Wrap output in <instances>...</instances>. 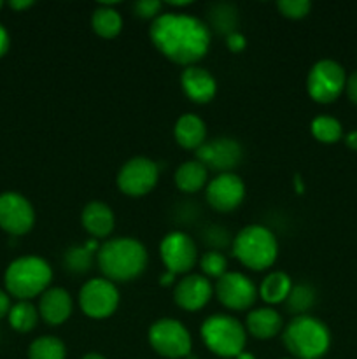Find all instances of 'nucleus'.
<instances>
[{
    "label": "nucleus",
    "instance_id": "2f4dec72",
    "mask_svg": "<svg viewBox=\"0 0 357 359\" xmlns=\"http://www.w3.org/2000/svg\"><path fill=\"white\" fill-rule=\"evenodd\" d=\"M161 7H163V4L160 0H139V2L133 4V11L136 13V16L144 18V20H154V18L160 16Z\"/></svg>",
    "mask_w": 357,
    "mask_h": 359
},
{
    "label": "nucleus",
    "instance_id": "4c0bfd02",
    "mask_svg": "<svg viewBox=\"0 0 357 359\" xmlns=\"http://www.w3.org/2000/svg\"><path fill=\"white\" fill-rule=\"evenodd\" d=\"M345 144L352 151H357V130H354V132L346 133V135H345Z\"/></svg>",
    "mask_w": 357,
    "mask_h": 359
},
{
    "label": "nucleus",
    "instance_id": "a19ab883",
    "mask_svg": "<svg viewBox=\"0 0 357 359\" xmlns=\"http://www.w3.org/2000/svg\"><path fill=\"white\" fill-rule=\"evenodd\" d=\"M83 359H105V358L102 356V354H98V353H88Z\"/></svg>",
    "mask_w": 357,
    "mask_h": 359
},
{
    "label": "nucleus",
    "instance_id": "cd10ccee",
    "mask_svg": "<svg viewBox=\"0 0 357 359\" xmlns=\"http://www.w3.org/2000/svg\"><path fill=\"white\" fill-rule=\"evenodd\" d=\"M315 304V290L308 284L293 286L289 297L286 298L287 311L296 316H304Z\"/></svg>",
    "mask_w": 357,
    "mask_h": 359
},
{
    "label": "nucleus",
    "instance_id": "f257e3e1",
    "mask_svg": "<svg viewBox=\"0 0 357 359\" xmlns=\"http://www.w3.org/2000/svg\"><path fill=\"white\" fill-rule=\"evenodd\" d=\"M149 37L164 58L186 67L200 62L209 53L212 41V34L205 21L192 14L174 11L154 18Z\"/></svg>",
    "mask_w": 357,
    "mask_h": 359
},
{
    "label": "nucleus",
    "instance_id": "f3484780",
    "mask_svg": "<svg viewBox=\"0 0 357 359\" xmlns=\"http://www.w3.org/2000/svg\"><path fill=\"white\" fill-rule=\"evenodd\" d=\"M181 86L186 97L195 104H209L217 93L216 77L198 65L186 67L182 70Z\"/></svg>",
    "mask_w": 357,
    "mask_h": 359
},
{
    "label": "nucleus",
    "instance_id": "79ce46f5",
    "mask_svg": "<svg viewBox=\"0 0 357 359\" xmlns=\"http://www.w3.org/2000/svg\"><path fill=\"white\" fill-rule=\"evenodd\" d=\"M234 359H255V358H254V354H251V353H245V351H244V353H240V354H238V356L234 358Z\"/></svg>",
    "mask_w": 357,
    "mask_h": 359
},
{
    "label": "nucleus",
    "instance_id": "c9c22d12",
    "mask_svg": "<svg viewBox=\"0 0 357 359\" xmlns=\"http://www.w3.org/2000/svg\"><path fill=\"white\" fill-rule=\"evenodd\" d=\"M9 34H7V30L4 28V25L0 23V58H2L4 55L7 53V49H9Z\"/></svg>",
    "mask_w": 357,
    "mask_h": 359
},
{
    "label": "nucleus",
    "instance_id": "b1692460",
    "mask_svg": "<svg viewBox=\"0 0 357 359\" xmlns=\"http://www.w3.org/2000/svg\"><path fill=\"white\" fill-rule=\"evenodd\" d=\"M290 290H293V280L286 272H272L262 279L258 294L265 304L276 305L286 302Z\"/></svg>",
    "mask_w": 357,
    "mask_h": 359
},
{
    "label": "nucleus",
    "instance_id": "bb28decb",
    "mask_svg": "<svg viewBox=\"0 0 357 359\" xmlns=\"http://www.w3.org/2000/svg\"><path fill=\"white\" fill-rule=\"evenodd\" d=\"M312 135L322 144H335L343 137V126L332 116H317L310 125Z\"/></svg>",
    "mask_w": 357,
    "mask_h": 359
},
{
    "label": "nucleus",
    "instance_id": "39448f33",
    "mask_svg": "<svg viewBox=\"0 0 357 359\" xmlns=\"http://www.w3.org/2000/svg\"><path fill=\"white\" fill-rule=\"evenodd\" d=\"M233 255L247 269L266 270L279 256V241L270 228L262 224H248L233 238Z\"/></svg>",
    "mask_w": 357,
    "mask_h": 359
},
{
    "label": "nucleus",
    "instance_id": "e433bc0d",
    "mask_svg": "<svg viewBox=\"0 0 357 359\" xmlns=\"http://www.w3.org/2000/svg\"><path fill=\"white\" fill-rule=\"evenodd\" d=\"M34 6V2L31 0H10L9 2V7L14 11H23V9H28V7Z\"/></svg>",
    "mask_w": 357,
    "mask_h": 359
},
{
    "label": "nucleus",
    "instance_id": "393cba45",
    "mask_svg": "<svg viewBox=\"0 0 357 359\" xmlns=\"http://www.w3.org/2000/svg\"><path fill=\"white\" fill-rule=\"evenodd\" d=\"M7 318H9L10 328L20 333H28L37 326L41 316H38V309L30 302H18L10 307Z\"/></svg>",
    "mask_w": 357,
    "mask_h": 359
},
{
    "label": "nucleus",
    "instance_id": "2eb2a0df",
    "mask_svg": "<svg viewBox=\"0 0 357 359\" xmlns=\"http://www.w3.org/2000/svg\"><path fill=\"white\" fill-rule=\"evenodd\" d=\"M196 160L202 161L206 168L217 170L219 174L231 172L241 161L244 151L238 140L231 137H217L214 140H206L200 149H196Z\"/></svg>",
    "mask_w": 357,
    "mask_h": 359
},
{
    "label": "nucleus",
    "instance_id": "4be33fe9",
    "mask_svg": "<svg viewBox=\"0 0 357 359\" xmlns=\"http://www.w3.org/2000/svg\"><path fill=\"white\" fill-rule=\"evenodd\" d=\"M206 179H209V168L198 160H189L178 165L174 175L175 186L184 193L200 191L206 184Z\"/></svg>",
    "mask_w": 357,
    "mask_h": 359
},
{
    "label": "nucleus",
    "instance_id": "72a5a7b5",
    "mask_svg": "<svg viewBox=\"0 0 357 359\" xmlns=\"http://www.w3.org/2000/svg\"><path fill=\"white\" fill-rule=\"evenodd\" d=\"M345 91H346V97H349V100L352 102V104L357 105V70L346 77Z\"/></svg>",
    "mask_w": 357,
    "mask_h": 359
},
{
    "label": "nucleus",
    "instance_id": "9d476101",
    "mask_svg": "<svg viewBox=\"0 0 357 359\" xmlns=\"http://www.w3.org/2000/svg\"><path fill=\"white\" fill-rule=\"evenodd\" d=\"M158 179H160L158 165L146 156H135L119 168L115 184L119 191L136 198L153 191L154 186L158 184Z\"/></svg>",
    "mask_w": 357,
    "mask_h": 359
},
{
    "label": "nucleus",
    "instance_id": "6e6552de",
    "mask_svg": "<svg viewBox=\"0 0 357 359\" xmlns=\"http://www.w3.org/2000/svg\"><path fill=\"white\" fill-rule=\"evenodd\" d=\"M149 344L160 356L167 359L188 358L192 347L189 330L181 321L172 318L158 319L150 326Z\"/></svg>",
    "mask_w": 357,
    "mask_h": 359
},
{
    "label": "nucleus",
    "instance_id": "20e7f679",
    "mask_svg": "<svg viewBox=\"0 0 357 359\" xmlns=\"http://www.w3.org/2000/svg\"><path fill=\"white\" fill-rule=\"evenodd\" d=\"M282 340L294 359H321L331 346V333L321 319L304 314L284 328Z\"/></svg>",
    "mask_w": 357,
    "mask_h": 359
},
{
    "label": "nucleus",
    "instance_id": "ddd939ff",
    "mask_svg": "<svg viewBox=\"0 0 357 359\" xmlns=\"http://www.w3.org/2000/svg\"><path fill=\"white\" fill-rule=\"evenodd\" d=\"M217 300L230 311H247L258 298L254 283L241 272H226L214 286Z\"/></svg>",
    "mask_w": 357,
    "mask_h": 359
},
{
    "label": "nucleus",
    "instance_id": "9b49d317",
    "mask_svg": "<svg viewBox=\"0 0 357 359\" xmlns=\"http://www.w3.org/2000/svg\"><path fill=\"white\" fill-rule=\"evenodd\" d=\"M160 256L167 272L188 273L198 262L195 241L184 231H170L160 244Z\"/></svg>",
    "mask_w": 357,
    "mask_h": 359
},
{
    "label": "nucleus",
    "instance_id": "aec40b11",
    "mask_svg": "<svg viewBox=\"0 0 357 359\" xmlns=\"http://www.w3.org/2000/svg\"><path fill=\"white\" fill-rule=\"evenodd\" d=\"M282 316L272 307L254 309V311L248 312L247 321H245V330L254 339L259 340H270L276 337V333L282 330Z\"/></svg>",
    "mask_w": 357,
    "mask_h": 359
},
{
    "label": "nucleus",
    "instance_id": "473e14b6",
    "mask_svg": "<svg viewBox=\"0 0 357 359\" xmlns=\"http://www.w3.org/2000/svg\"><path fill=\"white\" fill-rule=\"evenodd\" d=\"M226 44L230 48V51L233 53H240L244 51L247 42H245V37L240 34V32H233V34L226 35Z\"/></svg>",
    "mask_w": 357,
    "mask_h": 359
},
{
    "label": "nucleus",
    "instance_id": "a878e982",
    "mask_svg": "<svg viewBox=\"0 0 357 359\" xmlns=\"http://www.w3.org/2000/svg\"><path fill=\"white\" fill-rule=\"evenodd\" d=\"M65 344L51 335L38 337L28 347V359H65Z\"/></svg>",
    "mask_w": 357,
    "mask_h": 359
},
{
    "label": "nucleus",
    "instance_id": "6ab92c4d",
    "mask_svg": "<svg viewBox=\"0 0 357 359\" xmlns=\"http://www.w3.org/2000/svg\"><path fill=\"white\" fill-rule=\"evenodd\" d=\"M80 224L91 237L105 238L114 230L115 217L107 203L90 202L80 212Z\"/></svg>",
    "mask_w": 357,
    "mask_h": 359
},
{
    "label": "nucleus",
    "instance_id": "f8f14e48",
    "mask_svg": "<svg viewBox=\"0 0 357 359\" xmlns=\"http://www.w3.org/2000/svg\"><path fill=\"white\" fill-rule=\"evenodd\" d=\"M35 224L34 205L27 196L16 191L0 195V228L9 235L28 233Z\"/></svg>",
    "mask_w": 357,
    "mask_h": 359
},
{
    "label": "nucleus",
    "instance_id": "7c9ffc66",
    "mask_svg": "<svg viewBox=\"0 0 357 359\" xmlns=\"http://www.w3.org/2000/svg\"><path fill=\"white\" fill-rule=\"evenodd\" d=\"M276 9L280 11V14L290 20H301V18L307 16L312 9L310 0H280L276 2Z\"/></svg>",
    "mask_w": 357,
    "mask_h": 359
},
{
    "label": "nucleus",
    "instance_id": "4468645a",
    "mask_svg": "<svg viewBox=\"0 0 357 359\" xmlns=\"http://www.w3.org/2000/svg\"><path fill=\"white\" fill-rule=\"evenodd\" d=\"M245 198V184L234 172L216 175L206 184V202L217 212H231L238 209Z\"/></svg>",
    "mask_w": 357,
    "mask_h": 359
},
{
    "label": "nucleus",
    "instance_id": "a211bd4d",
    "mask_svg": "<svg viewBox=\"0 0 357 359\" xmlns=\"http://www.w3.org/2000/svg\"><path fill=\"white\" fill-rule=\"evenodd\" d=\"M72 297L63 287H49L38 300V316L49 326H59L72 314Z\"/></svg>",
    "mask_w": 357,
    "mask_h": 359
},
{
    "label": "nucleus",
    "instance_id": "412c9836",
    "mask_svg": "<svg viewBox=\"0 0 357 359\" xmlns=\"http://www.w3.org/2000/svg\"><path fill=\"white\" fill-rule=\"evenodd\" d=\"M174 137L184 149H200L206 142L205 121L196 114H182L175 121Z\"/></svg>",
    "mask_w": 357,
    "mask_h": 359
},
{
    "label": "nucleus",
    "instance_id": "f03ea898",
    "mask_svg": "<svg viewBox=\"0 0 357 359\" xmlns=\"http://www.w3.org/2000/svg\"><path fill=\"white\" fill-rule=\"evenodd\" d=\"M98 269L112 283H130L144 273L147 249L133 237H118L104 242L97 252Z\"/></svg>",
    "mask_w": 357,
    "mask_h": 359
},
{
    "label": "nucleus",
    "instance_id": "ea45409f",
    "mask_svg": "<svg viewBox=\"0 0 357 359\" xmlns=\"http://www.w3.org/2000/svg\"><path fill=\"white\" fill-rule=\"evenodd\" d=\"M174 279H175V273H172V272H167V276H161V284H172L174 283Z\"/></svg>",
    "mask_w": 357,
    "mask_h": 359
},
{
    "label": "nucleus",
    "instance_id": "c85d7f7f",
    "mask_svg": "<svg viewBox=\"0 0 357 359\" xmlns=\"http://www.w3.org/2000/svg\"><path fill=\"white\" fill-rule=\"evenodd\" d=\"M200 269H202L203 276L209 279H220L224 273L227 272V259L223 252L219 251H209L203 252L200 258Z\"/></svg>",
    "mask_w": 357,
    "mask_h": 359
},
{
    "label": "nucleus",
    "instance_id": "7ed1b4c3",
    "mask_svg": "<svg viewBox=\"0 0 357 359\" xmlns=\"http://www.w3.org/2000/svg\"><path fill=\"white\" fill-rule=\"evenodd\" d=\"M52 280V269L44 258L38 256H21L9 263L4 283L6 291L20 302H28L49 290Z\"/></svg>",
    "mask_w": 357,
    "mask_h": 359
},
{
    "label": "nucleus",
    "instance_id": "0eeeda50",
    "mask_svg": "<svg viewBox=\"0 0 357 359\" xmlns=\"http://www.w3.org/2000/svg\"><path fill=\"white\" fill-rule=\"evenodd\" d=\"M345 69L335 60H318L307 76V91L318 104H331L345 91Z\"/></svg>",
    "mask_w": 357,
    "mask_h": 359
},
{
    "label": "nucleus",
    "instance_id": "dca6fc26",
    "mask_svg": "<svg viewBox=\"0 0 357 359\" xmlns=\"http://www.w3.org/2000/svg\"><path fill=\"white\" fill-rule=\"evenodd\" d=\"M214 294V286L205 276L192 273L175 284L174 300L181 309L188 312L202 311Z\"/></svg>",
    "mask_w": 357,
    "mask_h": 359
},
{
    "label": "nucleus",
    "instance_id": "c03bdc74",
    "mask_svg": "<svg viewBox=\"0 0 357 359\" xmlns=\"http://www.w3.org/2000/svg\"><path fill=\"white\" fill-rule=\"evenodd\" d=\"M286 359H290V358H286Z\"/></svg>",
    "mask_w": 357,
    "mask_h": 359
},
{
    "label": "nucleus",
    "instance_id": "f704fd0d",
    "mask_svg": "<svg viewBox=\"0 0 357 359\" xmlns=\"http://www.w3.org/2000/svg\"><path fill=\"white\" fill-rule=\"evenodd\" d=\"M10 307H13V305H10L9 294H7V291L0 290V319L6 318V316L9 314Z\"/></svg>",
    "mask_w": 357,
    "mask_h": 359
},
{
    "label": "nucleus",
    "instance_id": "c756f323",
    "mask_svg": "<svg viewBox=\"0 0 357 359\" xmlns=\"http://www.w3.org/2000/svg\"><path fill=\"white\" fill-rule=\"evenodd\" d=\"M93 265V252L84 245H76L65 252V266L74 273H84Z\"/></svg>",
    "mask_w": 357,
    "mask_h": 359
},
{
    "label": "nucleus",
    "instance_id": "5701e85b",
    "mask_svg": "<svg viewBox=\"0 0 357 359\" xmlns=\"http://www.w3.org/2000/svg\"><path fill=\"white\" fill-rule=\"evenodd\" d=\"M91 28L102 39H114L122 30V18L112 4H102L91 14Z\"/></svg>",
    "mask_w": 357,
    "mask_h": 359
},
{
    "label": "nucleus",
    "instance_id": "58836bf2",
    "mask_svg": "<svg viewBox=\"0 0 357 359\" xmlns=\"http://www.w3.org/2000/svg\"><path fill=\"white\" fill-rule=\"evenodd\" d=\"M168 6H172V7H188V6H191V0H168Z\"/></svg>",
    "mask_w": 357,
    "mask_h": 359
},
{
    "label": "nucleus",
    "instance_id": "423d86ee",
    "mask_svg": "<svg viewBox=\"0 0 357 359\" xmlns=\"http://www.w3.org/2000/svg\"><path fill=\"white\" fill-rule=\"evenodd\" d=\"M203 344L220 358H237L244 353L247 330L238 319L227 314H212L200 328Z\"/></svg>",
    "mask_w": 357,
    "mask_h": 359
},
{
    "label": "nucleus",
    "instance_id": "37998d69",
    "mask_svg": "<svg viewBox=\"0 0 357 359\" xmlns=\"http://www.w3.org/2000/svg\"><path fill=\"white\" fill-rule=\"evenodd\" d=\"M2 6H4V2H2V0H0V9H2Z\"/></svg>",
    "mask_w": 357,
    "mask_h": 359
},
{
    "label": "nucleus",
    "instance_id": "1a4fd4ad",
    "mask_svg": "<svg viewBox=\"0 0 357 359\" xmlns=\"http://www.w3.org/2000/svg\"><path fill=\"white\" fill-rule=\"evenodd\" d=\"M80 311L91 319H105L115 312L119 305V291L112 280L94 277L84 283L79 291Z\"/></svg>",
    "mask_w": 357,
    "mask_h": 359
}]
</instances>
